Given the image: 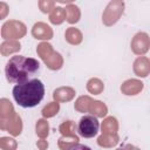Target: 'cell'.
<instances>
[{
	"label": "cell",
	"mask_w": 150,
	"mask_h": 150,
	"mask_svg": "<svg viewBox=\"0 0 150 150\" xmlns=\"http://www.w3.org/2000/svg\"><path fill=\"white\" fill-rule=\"evenodd\" d=\"M40 63L33 57H27L22 55L12 56L5 67L6 79L11 83H23L39 71Z\"/></svg>",
	"instance_id": "obj_1"
},
{
	"label": "cell",
	"mask_w": 150,
	"mask_h": 150,
	"mask_svg": "<svg viewBox=\"0 0 150 150\" xmlns=\"http://www.w3.org/2000/svg\"><path fill=\"white\" fill-rule=\"evenodd\" d=\"M98 128H100V123L96 120V117L91 115H84L83 117H81L79 122L77 131L82 137L91 138L97 134Z\"/></svg>",
	"instance_id": "obj_3"
},
{
	"label": "cell",
	"mask_w": 150,
	"mask_h": 150,
	"mask_svg": "<svg viewBox=\"0 0 150 150\" xmlns=\"http://www.w3.org/2000/svg\"><path fill=\"white\" fill-rule=\"evenodd\" d=\"M45 96V86L39 79H32L19 83L13 88V97L22 108H33L38 105Z\"/></svg>",
	"instance_id": "obj_2"
},
{
	"label": "cell",
	"mask_w": 150,
	"mask_h": 150,
	"mask_svg": "<svg viewBox=\"0 0 150 150\" xmlns=\"http://www.w3.org/2000/svg\"><path fill=\"white\" fill-rule=\"evenodd\" d=\"M69 150H91V149L87 145H83V144H76V145L71 146Z\"/></svg>",
	"instance_id": "obj_4"
}]
</instances>
